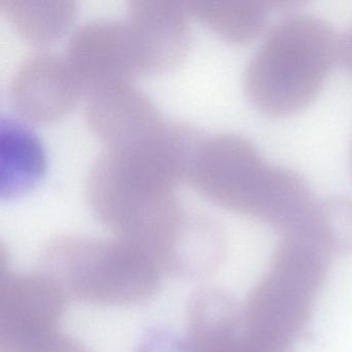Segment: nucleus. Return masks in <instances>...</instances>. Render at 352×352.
Masks as SVG:
<instances>
[{"label":"nucleus","instance_id":"nucleus-12","mask_svg":"<svg viewBox=\"0 0 352 352\" xmlns=\"http://www.w3.org/2000/svg\"><path fill=\"white\" fill-rule=\"evenodd\" d=\"M349 166H350V170H351V175H352V140H351V144H350Z\"/></svg>","mask_w":352,"mask_h":352},{"label":"nucleus","instance_id":"nucleus-5","mask_svg":"<svg viewBox=\"0 0 352 352\" xmlns=\"http://www.w3.org/2000/svg\"><path fill=\"white\" fill-rule=\"evenodd\" d=\"M84 89L65 57L49 51L26 56L8 86L10 104L36 123L53 122L69 112Z\"/></svg>","mask_w":352,"mask_h":352},{"label":"nucleus","instance_id":"nucleus-3","mask_svg":"<svg viewBox=\"0 0 352 352\" xmlns=\"http://www.w3.org/2000/svg\"><path fill=\"white\" fill-rule=\"evenodd\" d=\"M186 181L217 205L265 216L277 223L288 217L311 190L298 173L270 166L250 140L230 133L201 137Z\"/></svg>","mask_w":352,"mask_h":352},{"label":"nucleus","instance_id":"nucleus-2","mask_svg":"<svg viewBox=\"0 0 352 352\" xmlns=\"http://www.w3.org/2000/svg\"><path fill=\"white\" fill-rule=\"evenodd\" d=\"M339 42L322 18L286 16L265 34L245 67L243 86L249 102L273 117L306 108L339 60Z\"/></svg>","mask_w":352,"mask_h":352},{"label":"nucleus","instance_id":"nucleus-11","mask_svg":"<svg viewBox=\"0 0 352 352\" xmlns=\"http://www.w3.org/2000/svg\"><path fill=\"white\" fill-rule=\"evenodd\" d=\"M339 60L352 73V28L340 38Z\"/></svg>","mask_w":352,"mask_h":352},{"label":"nucleus","instance_id":"nucleus-9","mask_svg":"<svg viewBox=\"0 0 352 352\" xmlns=\"http://www.w3.org/2000/svg\"><path fill=\"white\" fill-rule=\"evenodd\" d=\"M292 3L252 0H193L185 5L188 14L222 38L245 44L263 32L270 14L275 8L287 7Z\"/></svg>","mask_w":352,"mask_h":352},{"label":"nucleus","instance_id":"nucleus-6","mask_svg":"<svg viewBox=\"0 0 352 352\" xmlns=\"http://www.w3.org/2000/svg\"><path fill=\"white\" fill-rule=\"evenodd\" d=\"M126 6L140 73H160L178 65L190 45L186 5L168 0H129Z\"/></svg>","mask_w":352,"mask_h":352},{"label":"nucleus","instance_id":"nucleus-4","mask_svg":"<svg viewBox=\"0 0 352 352\" xmlns=\"http://www.w3.org/2000/svg\"><path fill=\"white\" fill-rule=\"evenodd\" d=\"M65 59L84 88L129 81L140 73L139 59L127 19L96 18L72 32Z\"/></svg>","mask_w":352,"mask_h":352},{"label":"nucleus","instance_id":"nucleus-10","mask_svg":"<svg viewBox=\"0 0 352 352\" xmlns=\"http://www.w3.org/2000/svg\"><path fill=\"white\" fill-rule=\"evenodd\" d=\"M0 11L22 38L41 44L69 28L77 7L69 0H0Z\"/></svg>","mask_w":352,"mask_h":352},{"label":"nucleus","instance_id":"nucleus-1","mask_svg":"<svg viewBox=\"0 0 352 352\" xmlns=\"http://www.w3.org/2000/svg\"><path fill=\"white\" fill-rule=\"evenodd\" d=\"M204 135L195 125L164 121L138 141L106 148L86 179L92 211L106 223L123 228L175 197Z\"/></svg>","mask_w":352,"mask_h":352},{"label":"nucleus","instance_id":"nucleus-8","mask_svg":"<svg viewBox=\"0 0 352 352\" xmlns=\"http://www.w3.org/2000/svg\"><path fill=\"white\" fill-rule=\"evenodd\" d=\"M46 168L38 138L23 123L0 120V197H14L34 186Z\"/></svg>","mask_w":352,"mask_h":352},{"label":"nucleus","instance_id":"nucleus-7","mask_svg":"<svg viewBox=\"0 0 352 352\" xmlns=\"http://www.w3.org/2000/svg\"><path fill=\"white\" fill-rule=\"evenodd\" d=\"M84 117L107 148L138 141L166 121L149 96L129 81L102 84L88 89Z\"/></svg>","mask_w":352,"mask_h":352}]
</instances>
